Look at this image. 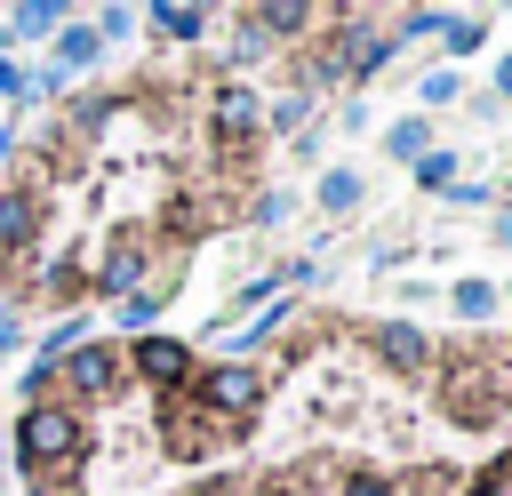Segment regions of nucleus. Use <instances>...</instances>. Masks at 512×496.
Wrapping results in <instances>:
<instances>
[{"label":"nucleus","instance_id":"obj_1","mask_svg":"<svg viewBox=\"0 0 512 496\" xmlns=\"http://www.w3.org/2000/svg\"><path fill=\"white\" fill-rule=\"evenodd\" d=\"M16 456H24V472L72 464V456H80V416L56 408V400H32V408L16 416Z\"/></svg>","mask_w":512,"mask_h":496},{"label":"nucleus","instance_id":"obj_2","mask_svg":"<svg viewBox=\"0 0 512 496\" xmlns=\"http://www.w3.org/2000/svg\"><path fill=\"white\" fill-rule=\"evenodd\" d=\"M256 400H264V376H256L248 360L200 368V408H208V416H256Z\"/></svg>","mask_w":512,"mask_h":496},{"label":"nucleus","instance_id":"obj_3","mask_svg":"<svg viewBox=\"0 0 512 496\" xmlns=\"http://www.w3.org/2000/svg\"><path fill=\"white\" fill-rule=\"evenodd\" d=\"M120 368H128L120 344H72V352H64V376H72V392H88V400H104V392L120 384Z\"/></svg>","mask_w":512,"mask_h":496},{"label":"nucleus","instance_id":"obj_4","mask_svg":"<svg viewBox=\"0 0 512 496\" xmlns=\"http://www.w3.org/2000/svg\"><path fill=\"white\" fill-rule=\"evenodd\" d=\"M208 120H216V136H224V144H248V136L264 128V96H256L248 80H224V88H216V112H208Z\"/></svg>","mask_w":512,"mask_h":496},{"label":"nucleus","instance_id":"obj_5","mask_svg":"<svg viewBox=\"0 0 512 496\" xmlns=\"http://www.w3.org/2000/svg\"><path fill=\"white\" fill-rule=\"evenodd\" d=\"M144 272H152V256H144V240H128V232H120V240L104 248V272H96V288H104V296L120 304V296H136V288H152Z\"/></svg>","mask_w":512,"mask_h":496},{"label":"nucleus","instance_id":"obj_6","mask_svg":"<svg viewBox=\"0 0 512 496\" xmlns=\"http://www.w3.org/2000/svg\"><path fill=\"white\" fill-rule=\"evenodd\" d=\"M376 360H392L400 376H424L432 368V336L416 320H376Z\"/></svg>","mask_w":512,"mask_h":496},{"label":"nucleus","instance_id":"obj_7","mask_svg":"<svg viewBox=\"0 0 512 496\" xmlns=\"http://www.w3.org/2000/svg\"><path fill=\"white\" fill-rule=\"evenodd\" d=\"M128 368H136L144 384H184L192 344H176V336H136V344H128Z\"/></svg>","mask_w":512,"mask_h":496},{"label":"nucleus","instance_id":"obj_8","mask_svg":"<svg viewBox=\"0 0 512 496\" xmlns=\"http://www.w3.org/2000/svg\"><path fill=\"white\" fill-rule=\"evenodd\" d=\"M32 232H40V200L0 184V248H32Z\"/></svg>","mask_w":512,"mask_h":496},{"label":"nucleus","instance_id":"obj_9","mask_svg":"<svg viewBox=\"0 0 512 496\" xmlns=\"http://www.w3.org/2000/svg\"><path fill=\"white\" fill-rule=\"evenodd\" d=\"M144 24H152V32H168V40H184V48H192V40H200V32H208V8H184V0H152V8H144Z\"/></svg>","mask_w":512,"mask_h":496},{"label":"nucleus","instance_id":"obj_10","mask_svg":"<svg viewBox=\"0 0 512 496\" xmlns=\"http://www.w3.org/2000/svg\"><path fill=\"white\" fill-rule=\"evenodd\" d=\"M496 400V368H480V360H464L456 376H448V408H464V416H480Z\"/></svg>","mask_w":512,"mask_h":496},{"label":"nucleus","instance_id":"obj_11","mask_svg":"<svg viewBox=\"0 0 512 496\" xmlns=\"http://www.w3.org/2000/svg\"><path fill=\"white\" fill-rule=\"evenodd\" d=\"M96 56H104V40H96V24H64V40H56V64H48V72L64 80V72H88Z\"/></svg>","mask_w":512,"mask_h":496},{"label":"nucleus","instance_id":"obj_12","mask_svg":"<svg viewBox=\"0 0 512 496\" xmlns=\"http://www.w3.org/2000/svg\"><path fill=\"white\" fill-rule=\"evenodd\" d=\"M264 128H272V136H304V128H312V88L272 96V104H264Z\"/></svg>","mask_w":512,"mask_h":496},{"label":"nucleus","instance_id":"obj_13","mask_svg":"<svg viewBox=\"0 0 512 496\" xmlns=\"http://www.w3.org/2000/svg\"><path fill=\"white\" fill-rule=\"evenodd\" d=\"M360 200H368L360 168H320V208H328V216H352Z\"/></svg>","mask_w":512,"mask_h":496},{"label":"nucleus","instance_id":"obj_14","mask_svg":"<svg viewBox=\"0 0 512 496\" xmlns=\"http://www.w3.org/2000/svg\"><path fill=\"white\" fill-rule=\"evenodd\" d=\"M384 152H392V160H424V152H432V120H424V112L392 120V128H384Z\"/></svg>","mask_w":512,"mask_h":496},{"label":"nucleus","instance_id":"obj_15","mask_svg":"<svg viewBox=\"0 0 512 496\" xmlns=\"http://www.w3.org/2000/svg\"><path fill=\"white\" fill-rule=\"evenodd\" d=\"M240 24H256L264 40H280V32H304V24H312V8H296V0H272V8H248Z\"/></svg>","mask_w":512,"mask_h":496},{"label":"nucleus","instance_id":"obj_16","mask_svg":"<svg viewBox=\"0 0 512 496\" xmlns=\"http://www.w3.org/2000/svg\"><path fill=\"white\" fill-rule=\"evenodd\" d=\"M160 304H168V296H160V288H136V296H120V304H112V320H120V328H128V336H144V328H152V320H160Z\"/></svg>","mask_w":512,"mask_h":496},{"label":"nucleus","instance_id":"obj_17","mask_svg":"<svg viewBox=\"0 0 512 496\" xmlns=\"http://www.w3.org/2000/svg\"><path fill=\"white\" fill-rule=\"evenodd\" d=\"M64 24H72V16H64L56 0H24V8H16L0 32H64Z\"/></svg>","mask_w":512,"mask_h":496},{"label":"nucleus","instance_id":"obj_18","mask_svg":"<svg viewBox=\"0 0 512 496\" xmlns=\"http://www.w3.org/2000/svg\"><path fill=\"white\" fill-rule=\"evenodd\" d=\"M448 304H456V320H496V288L488 280H456Z\"/></svg>","mask_w":512,"mask_h":496},{"label":"nucleus","instance_id":"obj_19","mask_svg":"<svg viewBox=\"0 0 512 496\" xmlns=\"http://www.w3.org/2000/svg\"><path fill=\"white\" fill-rule=\"evenodd\" d=\"M288 320H296V296H272V304H264V312H256V320L240 328V344H264V336H280Z\"/></svg>","mask_w":512,"mask_h":496},{"label":"nucleus","instance_id":"obj_20","mask_svg":"<svg viewBox=\"0 0 512 496\" xmlns=\"http://www.w3.org/2000/svg\"><path fill=\"white\" fill-rule=\"evenodd\" d=\"M440 40H448V56H472L480 48V16H448L440 8Z\"/></svg>","mask_w":512,"mask_h":496},{"label":"nucleus","instance_id":"obj_21","mask_svg":"<svg viewBox=\"0 0 512 496\" xmlns=\"http://www.w3.org/2000/svg\"><path fill=\"white\" fill-rule=\"evenodd\" d=\"M112 112H120V96H80V104H72V128H88V136H96Z\"/></svg>","mask_w":512,"mask_h":496},{"label":"nucleus","instance_id":"obj_22","mask_svg":"<svg viewBox=\"0 0 512 496\" xmlns=\"http://www.w3.org/2000/svg\"><path fill=\"white\" fill-rule=\"evenodd\" d=\"M448 168H456V152H440V144H432V152L416 160V184H424V192H448Z\"/></svg>","mask_w":512,"mask_h":496},{"label":"nucleus","instance_id":"obj_23","mask_svg":"<svg viewBox=\"0 0 512 496\" xmlns=\"http://www.w3.org/2000/svg\"><path fill=\"white\" fill-rule=\"evenodd\" d=\"M464 496H512V456H496V464H488V472H480Z\"/></svg>","mask_w":512,"mask_h":496},{"label":"nucleus","instance_id":"obj_24","mask_svg":"<svg viewBox=\"0 0 512 496\" xmlns=\"http://www.w3.org/2000/svg\"><path fill=\"white\" fill-rule=\"evenodd\" d=\"M336 496H392V480H384V472H344Z\"/></svg>","mask_w":512,"mask_h":496},{"label":"nucleus","instance_id":"obj_25","mask_svg":"<svg viewBox=\"0 0 512 496\" xmlns=\"http://www.w3.org/2000/svg\"><path fill=\"white\" fill-rule=\"evenodd\" d=\"M128 32H136L128 8H96V40H128Z\"/></svg>","mask_w":512,"mask_h":496},{"label":"nucleus","instance_id":"obj_26","mask_svg":"<svg viewBox=\"0 0 512 496\" xmlns=\"http://www.w3.org/2000/svg\"><path fill=\"white\" fill-rule=\"evenodd\" d=\"M464 88H456V72H424V104H456Z\"/></svg>","mask_w":512,"mask_h":496},{"label":"nucleus","instance_id":"obj_27","mask_svg":"<svg viewBox=\"0 0 512 496\" xmlns=\"http://www.w3.org/2000/svg\"><path fill=\"white\" fill-rule=\"evenodd\" d=\"M400 32H408V40H424V32H440V8H408V16H400Z\"/></svg>","mask_w":512,"mask_h":496},{"label":"nucleus","instance_id":"obj_28","mask_svg":"<svg viewBox=\"0 0 512 496\" xmlns=\"http://www.w3.org/2000/svg\"><path fill=\"white\" fill-rule=\"evenodd\" d=\"M256 224H288V192H264L256 200Z\"/></svg>","mask_w":512,"mask_h":496},{"label":"nucleus","instance_id":"obj_29","mask_svg":"<svg viewBox=\"0 0 512 496\" xmlns=\"http://www.w3.org/2000/svg\"><path fill=\"white\" fill-rule=\"evenodd\" d=\"M488 240H496V248H512V208H496V224H488Z\"/></svg>","mask_w":512,"mask_h":496},{"label":"nucleus","instance_id":"obj_30","mask_svg":"<svg viewBox=\"0 0 512 496\" xmlns=\"http://www.w3.org/2000/svg\"><path fill=\"white\" fill-rule=\"evenodd\" d=\"M496 88H504V96H512V56H504V64H496Z\"/></svg>","mask_w":512,"mask_h":496},{"label":"nucleus","instance_id":"obj_31","mask_svg":"<svg viewBox=\"0 0 512 496\" xmlns=\"http://www.w3.org/2000/svg\"><path fill=\"white\" fill-rule=\"evenodd\" d=\"M0 160H8V128H0Z\"/></svg>","mask_w":512,"mask_h":496},{"label":"nucleus","instance_id":"obj_32","mask_svg":"<svg viewBox=\"0 0 512 496\" xmlns=\"http://www.w3.org/2000/svg\"><path fill=\"white\" fill-rule=\"evenodd\" d=\"M496 296H512V288H496Z\"/></svg>","mask_w":512,"mask_h":496},{"label":"nucleus","instance_id":"obj_33","mask_svg":"<svg viewBox=\"0 0 512 496\" xmlns=\"http://www.w3.org/2000/svg\"><path fill=\"white\" fill-rule=\"evenodd\" d=\"M288 496H296V488H288Z\"/></svg>","mask_w":512,"mask_h":496}]
</instances>
